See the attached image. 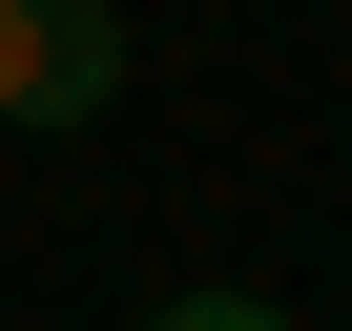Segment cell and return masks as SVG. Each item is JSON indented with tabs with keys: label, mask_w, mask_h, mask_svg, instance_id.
<instances>
[{
	"label": "cell",
	"mask_w": 352,
	"mask_h": 331,
	"mask_svg": "<svg viewBox=\"0 0 352 331\" xmlns=\"http://www.w3.org/2000/svg\"><path fill=\"white\" fill-rule=\"evenodd\" d=\"M104 104H124L104 0H0V124H104Z\"/></svg>",
	"instance_id": "obj_1"
},
{
	"label": "cell",
	"mask_w": 352,
	"mask_h": 331,
	"mask_svg": "<svg viewBox=\"0 0 352 331\" xmlns=\"http://www.w3.org/2000/svg\"><path fill=\"white\" fill-rule=\"evenodd\" d=\"M145 331H290V310H270V290H166Z\"/></svg>",
	"instance_id": "obj_2"
}]
</instances>
